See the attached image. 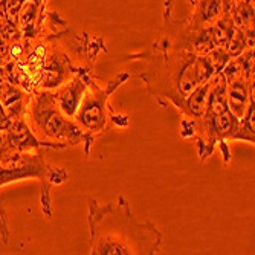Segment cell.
I'll use <instances>...</instances> for the list:
<instances>
[{
    "label": "cell",
    "mask_w": 255,
    "mask_h": 255,
    "mask_svg": "<svg viewBox=\"0 0 255 255\" xmlns=\"http://www.w3.org/2000/svg\"><path fill=\"white\" fill-rule=\"evenodd\" d=\"M188 2L191 11L185 20L193 28H210L228 15L233 8V0H188Z\"/></svg>",
    "instance_id": "cell-9"
},
{
    "label": "cell",
    "mask_w": 255,
    "mask_h": 255,
    "mask_svg": "<svg viewBox=\"0 0 255 255\" xmlns=\"http://www.w3.org/2000/svg\"><path fill=\"white\" fill-rule=\"evenodd\" d=\"M214 77L211 80H208L206 83H203L202 86H199L193 92V94L187 100H185L183 107L180 109L182 117H185V118H199L205 113L208 98H210V92H211V87H213V83H214Z\"/></svg>",
    "instance_id": "cell-15"
},
{
    "label": "cell",
    "mask_w": 255,
    "mask_h": 255,
    "mask_svg": "<svg viewBox=\"0 0 255 255\" xmlns=\"http://www.w3.org/2000/svg\"><path fill=\"white\" fill-rule=\"evenodd\" d=\"M233 2H237V0H233Z\"/></svg>",
    "instance_id": "cell-18"
},
{
    "label": "cell",
    "mask_w": 255,
    "mask_h": 255,
    "mask_svg": "<svg viewBox=\"0 0 255 255\" xmlns=\"http://www.w3.org/2000/svg\"><path fill=\"white\" fill-rule=\"evenodd\" d=\"M6 15L26 38H35L48 14V0H3Z\"/></svg>",
    "instance_id": "cell-8"
},
{
    "label": "cell",
    "mask_w": 255,
    "mask_h": 255,
    "mask_svg": "<svg viewBox=\"0 0 255 255\" xmlns=\"http://www.w3.org/2000/svg\"><path fill=\"white\" fill-rule=\"evenodd\" d=\"M25 179H35L40 183V205L43 216L52 219V199L51 191L54 185H63L67 182L69 174L61 167H54L44 159L41 150L18 151L8 148L0 153V188L8 183H14ZM0 236L3 245L9 242V229L6 223V214L0 200Z\"/></svg>",
    "instance_id": "cell-5"
},
{
    "label": "cell",
    "mask_w": 255,
    "mask_h": 255,
    "mask_svg": "<svg viewBox=\"0 0 255 255\" xmlns=\"http://www.w3.org/2000/svg\"><path fill=\"white\" fill-rule=\"evenodd\" d=\"M9 124H11V120L6 117V113L3 112L2 106H0V128L6 131V128L9 127Z\"/></svg>",
    "instance_id": "cell-16"
},
{
    "label": "cell",
    "mask_w": 255,
    "mask_h": 255,
    "mask_svg": "<svg viewBox=\"0 0 255 255\" xmlns=\"http://www.w3.org/2000/svg\"><path fill=\"white\" fill-rule=\"evenodd\" d=\"M229 54L219 46L205 55L176 51L167 48L157 40L151 49L139 54H130L127 60L141 63L137 78L147 92L160 106L173 104L179 112L193 92L220 74L229 61Z\"/></svg>",
    "instance_id": "cell-2"
},
{
    "label": "cell",
    "mask_w": 255,
    "mask_h": 255,
    "mask_svg": "<svg viewBox=\"0 0 255 255\" xmlns=\"http://www.w3.org/2000/svg\"><path fill=\"white\" fill-rule=\"evenodd\" d=\"M180 136L196 139L197 154L200 160H208L214 150L219 147L223 156V162H231V151L228 142L245 141L248 144L255 142V133L246 130L242 121L236 118L228 109L226 101V81L220 74L214 77V83L208 98L206 110L199 118L180 120Z\"/></svg>",
    "instance_id": "cell-4"
},
{
    "label": "cell",
    "mask_w": 255,
    "mask_h": 255,
    "mask_svg": "<svg viewBox=\"0 0 255 255\" xmlns=\"http://www.w3.org/2000/svg\"><path fill=\"white\" fill-rule=\"evenodd\" d=\"M231 17L234 25L243 31L248 44L254 48V0H237L233 2Z\"/></svg>",
    "instance_id": "cell-14"
},
{
    "label": "cell",
    "mask_w": 255,
    "mask_h": 255,
    "mask_svg": "<svg viewBox=\"0 0 255 255\" xmlns=\"http://www.w3.org/2000/svg\"><path fill=\"white\" fill-rule=\"evenodd\" d=\"M92 78H95L92 72H80L72 80H69L66 84H63L61 87L52 90V95L64 115L74 118V115L81 103V98L84 95L89 83L92 81Z\"/></svg>",
    "instance_id": "cell-10"
},
{
    "label": "cell",
    "mask_w": 255,
    "mask_h": 255,
    "mask_svg": "<svg viewBox=\"0 0 255 255\" xmlns=\"http://www.w3.org/2000/svg\"><path fill=\"white\" fill-rule=\"evenodd\" d=\"M25 121L44 148L63 150L83 145L84 154H90L94 142L74 118L61 112L51 90L31 92L25 112Z\"/></svg>",
    "instance_id": "cell-6"
},
{
    "label": "cell",
    "mask_w": 255,
    "mask_h": 255,
    "mask_svg": "<svg viewBox=\"0 0 255 255\" xmlns=\"http://www.w3.org/2000/svg\"><path fill=\"white\" fill-rule=\"evenodd\" d=\"M9 148V144H8V136H6V131L0 128V153H3L5 150Z\"/></svg>",
    "instance_id": "cell-17"
},
{
    "label": "cell",
    "mask_w": 255,
    "mask_h": 255,
    "mask_svg": "<svg viewBox=\"0 0 255 255\" xmlns=\"http://www.w3.org/2000/svg\"><path fill=\"white\" fill-rule=\"evenodd\" d=\"M6 136H8L9 148L18 151H34V150L44 148L41 142L35 137V134L31 131L25 118L12 120L9 127L6 128Z\"/></svg>",
    "instance_id": "cell-13"
},
{
    "label": "cell",
    "mask_w": 255,
    "mask_h": 255,
    "mask_svg": "<svg viewBox=\"0 0 255 255\" xmlns=\"http://www.w3.org/2000/svg\"><path fill=\"white\" fill-rule=\"evenodd\" d=\"M128 72H121L109 80L106 86H100L95 78H92V81L89 83L81 103L74 115V120L92 142L98 136L106 133L110 120L115 123L120 121L121 117L113 112L109 100L126 81H128Z\"/></svg>",
    "instance_id": "cell-7"
},
{
    "label": "cell",
    "mask_w": 255,
    "mask_h": 255,
    "mask_svg": "<svg viewBox=\"0 0 255 255\" xmlns=\"http://www.w3.org/2000/svg\"><path fill=\"white\" fill-rule=\"evenodd\" d=\"M87 223L92 255H153L164 240L154 223L136 219L124 196L104 205L89 197Z\"/></svg>",
    "instance_id": "cell-3"
},
{
    "label": "cell",
    "mask_w": 255,
    "mask_h": 255,
    "mask_svg": "<svg viewBox=\"0 0 255 255\" xmlns=\"http://www.w3.org/2000/svg\"><path fill=\"white\" fill-rule=\"evenodd\" d=\"M28 101L29 92L23 90L17 84L8 81V78L3 81L2 87H0V106H2L3 112L11 121L25 118Z\"/></svg>",
    "instance_id": "cell-12"
},
{
    "label": "cell",
    "mask_w": 255,
    "mask_h": 255,
    "mask_svg": "<svg viewBox=\"0 0 255 255\" xmlns=\"http://www.w3.org/2000/svg\"><path fill=\"white\" fill-rule=\"evenodd\" d=\"M107 51L101 37L78 32L55 11H48L38 37L28 38L20 60L8 63V81L26 92L55 90L80 72H92L98 57Z\"/></svg>",
    "instance_id": "cell-1"
},
{
    "label": "cell",
    "mask_w": 255,
    "mask_h": 255,
    "mask_svg": "<svg viewBox=\"0 0 255 255\" xmlns=\"http://www.w3.org/2000/svg\"><path fill=\"white\" fill-rule=\"evenodd\" d=\"M226 101L231 113L242 120L248 106L255 101V80L237 77L226 81Z\"/></svg>",
    "instance_id": "cell-11"
}]
</instances>
